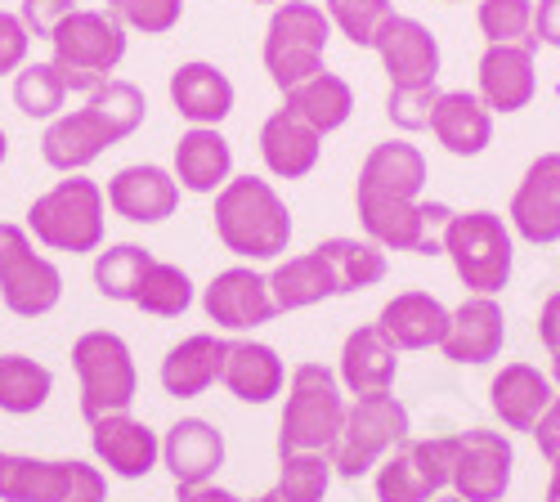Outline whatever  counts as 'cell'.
<instances>
[{
  "label": "cell",
  "mask_w": 560,
  "mask_h": 502,
  "mask_svg": "<svg viewBox=\"0 0 560 502\" xmlns=\"http://www.w3.org/2000/svg\"><path fill=\"white\" fill-rule=\"evenodd\" d=\"M215 238L224 252H233L243 265H265V260H283L292 247V211L269 179L260 175H233L229 185L215 194Z\"/></svg>",
  "instance_id": "obj_2"
},
{
  "label": "cell",
  "mask_w": 560,
  "mask_h": 502,
  "mask_svg": "<svg viewBox=\"0 0 560 502\" xmlns=\"http://www.w3.org/2000/svg\"><path fill=\"white\" fill-rule=\"evenodd\" d=\"M506 346V314L498 296H466L448 310V332L440 341V354L457 369H485Z\"/></svg>",
  "instance_id": "obj_20"
},
{
  "label": "cell",
  "mask_w": 560,
  "mask_h": 502,
  "mask_svg": "<svg viewBox=\"0 0 560 502\" xmlns=\"http://www.w3.org/2000/svg\"><path fill=\"white\" fill-rule=\"evenodd\" d=\"M283 108H288L292 117H301L310 130L332 135V130H341V126L354 117V90H350L346 77H337V72L323 68L318 77H310V81H301V85L288 90Z\"/></svg>",
  "instance_id": "obj_34"
},
{
  "label": "cell",
  "mask_w": 560,
  "mask_h": 502,
  "mask_svg": "<svg viewBox=\"0 0 560 502\" xmlns=\"http://www.w3.org/2000/svg\"><path fill=\"white\" fill-rule=\"evenodd\" d=\"M23 230L32 234L36 247L45 252H68V256H90L104 247V230H108V198L95 179L85 175H68L59 185H50L45 194H36L27 202V220Z\"/></svg>",
  "instance_id": "obj_3"
},
{
  "label": "cell",
  "mask_w": 560,
  "mask_h": 502,
  "mask_svg": "<svg viewBox=\"0 0 560 502\" xmlns=\"http://www.w3.org/2000/svg\"><path fill=\"white\" fill-rule=\"evenodd\" d=\"M0 301L19 318H40L63 301V273L40 256L32 234L14 220H0Z\"/></svg>",
  "instance_id": "obj_11"
},
{
  "label": "cell",
  "mask_w": 560,
  "mask_h": 502,
  "mask_svg": "<svg viewBox=\"0 0 560 502\" xmlns=\"http://www.w3.org/2000/svg\"><path fill=\"white\" fill-rule=\"evenodd\" d=\"M476 23L489 45H538L534 40V0H480Z\"/></svg>",
  "instance_id": "obj_42"
},
{
  "label": "cell",
  "mask_w": 560,
  "mask_h": 502,
  "mask_svg": "<svg viewBox=\"0 0 560 502\" xmlns=\"http://www.w3.org/2000/svg\"><path fill=\"white\" fill-rule=\"evenodd\" d=\"M453 453H457V435H431V440L408 435L372 471V493H377V502H435L440 493H448Z\"/></svg>",
  "instance_id": "obj_12"
},
{
  "label": "cell",
  "mask_w": 560,
  "mask_h": 502,
  "mask_svg": "<svg viewBox=\"0 0 560 502\" xmlns=\"http://www.w3.org/2000/svg\"><path fill=\"white\" fill-rule=\"evenodd\" d=\"M171 175H175L179 194L215 198L233 179V149L220 135V126H189V130H184L175 140Z\"/></svg>",
  "instance_id": "obj_23"
},
{
  "label": "cell",
  "mask_w": 560,
  "mask_h": 502,
  "mask_svg": "<svg viewBox=\"0 0 560 502\" xmlns=\"http://www.w3.org/2000/svg\"><path fill=\"white\" fill-rule=\"evenodd\" d=\"M256 502H283V498H278V493H273V489H265V493H260V498H256Z\"/></svg>",
  "instance_id": "obj_55"
},
{
  "label": "cell",
  "mask_w": 560,
  "mask_h": 502,
  "mask_svg": "<svg viewBox=\"0 0 560 502\" xmlns=\"http://www.w3.org/2000/svg\"><path fill=\"white\" fill-rule=\"evenodd\" d=\"M354 189L395 194V198H422V189H427V153L417 144H408V140H386V144H377L363 157Z\"/></svg>",
  "instance_id": "obj_33"
},
{
  "label": "cell",
  "mask_w": 560,
  "mask_h": 502,
  "mask_svg": "<svg viewBox=\"0 0 560 502\" xmlns=\"http://www.w3.org/2000/svg\"><path fill=\"white\" fill-rule=\"evenodd\" d=\"M346 390L337 382V369L328 363H296L288 373V404L278 418V458L288 453H332L346 427Z\"/></svg>",
  "instance_id": "obj_4"
},
{
  "label": "cell",
  "mask_w": 560,
  "mask_h": 502,
  "mask_svg": "<svg viewBox=\"0 0 560 502\" xmlns=\"http://www.w3.org/2000/svg\"><path fill=\"white\" fill-rule=\"evenodd\" d=\"M224 350L229 341L215 337V332H194L175 341L166 354H162V369H158V382L171 399H198L207 395L220 373H224Z\"/></svg>",
  "instance_id": "obj_29"
},
{
  "label": "cell",
  "mask_w": 560,
  "mask_h": 502,
  "mask_svg": "<svg viewBox=\"0 0 560 502\" xmlns=\"http://www.w3.org/2000/svg\"><path fill=\"white\" fill-rule=\"evenodd\" d=\"M444 256L453 260L466 296H498L511 283V269H516V234H511L506 215L489 207L453 211L444 230Z\"/></svg>",
  "instance_id": "obj_5"
},
{
  "label": "cell",
  "mask_w": 560,
  "mask_h": 502,
  "mask_svg": "<svg viewBox=\"0 0 560 502\" xmlns=\"http://www.w3.org/2000/svg\"><path fill=\"white\" fill-rule=\"evenodd\" d=\"M5 157H10V135L0 130V166H5Z\"/></svg>",
  "instance_id": "obj_54"
},
{
  "label": "cell",
  "mask_w": 560,
  "mask_h": 502,
  "mask_svg": "<svg viewBox=\"0 0 560 502\" xmlns=\"http://www.w3.org/2000/svg\"><path fill=\"white\" fill-rule=\"evenodd\" d=\"M68 81L55 63H23L14 72V108L32 121H55L68 104Z\"/></svg>",
  "instance_id": "obj_38"
},
{
  "label": "cell",
  "mask_w": 560,
  "mask_h": 502,
  "mask_svg": "<svg viewBox=\"0 0 560 502\" xmlns=\"http://www.w3.org/2000/svg\"><path fill=\"white\" fill-rule=\"evenodd\" d=\"M538 341L547 354H560V292H551L538 310Z\"/></svg>",
  "instance_id": "obj_49"
},
{
  "label": "cell",
  "mask_w": 560,
  "mask_h": 502,
  "mask_svg": "<svg viewBox=\"0 0 560 502\" xmlns=\"http://www.w3.org/2000/svg\"><path fill=\"white\" fill-rule=\"evenodd\" d=\"M72 10H77V0H23V5H19V19H23V27H27L32 36H45V40H50V32H55Z\"/></svg>",
  "instance_id": "obj_46"
},
{
  "label": "cell",
  "mask_w": 560,
  "mask_h": 502,
  "mask_svg": "<svg viewBox=\"0 0 560 502\" xmlns=\"http://www.w3.org/2000/svg\"><path fill=\"white\" fill-rule=\"evenodd\" d=\"M529 435L538 440V453H542L547 463H551L556 453H560V390H556V399L547 404V413L538 418V427H534Z\"/></svg>",
  "instance_id": "obj_47"
},
{
  "label": "cell",
  "mask_w": 560,
  "mask_h": 502,
  "mask_svg": "<svg viewBox=\"0 0 560 502\" xmlns=\"http://www.w3.org/2000/svg\"><path fill=\"white\" fill-rule=\"evenodd\" d=\"M538 45H485L476 68V95L498 117H511L534 104L538 95Z\"/></svg>",
  "instance_id": "obj_19"
},
{
  "label": "cell",
  "mask_w": 560,
  "mask_h": 502,
  "mask_svg": "<svg viewBox=\"0 0 560 502\" xmlns=\"http://www.w3.org/2000/svg\"><path fill=\"white\" fill-rule=\"evenodd\" d=\"M547 502H560V453L551 458V476H547Z\"/></svg>",
  "instance_id": "obj_52"
},
{
  "label": "cell",
  "mask_w": 560,
  "mask_h": 502,
  "mask_svg": "<svg viewBox=\"0 0 560 502\" xmlns=\"http://www.w3.org/2000/svg\"><path fill=\"white\" fill-rule=\"evenodd\" d=\"M90 453H95L100 471L117 480H144L162 467V435L135 413H108L90 422Z\"/></svg>",
  "instance_id": "obj_17"
},
{
  "label": "cell",
  "mask_w": 560,
  "mask_h": 502,
  "mask_svg": "<svg viewBox=\"0 0 560 502\" xmlns=\"http://www.w3.org/2000/svg\"><path fill=\"white\" fill-rule=\"evenodd\" d=\"M332 458L328 453H288L278 458V485L273 493L283 502H323L332 489Z\"/></svg>",
  "instance_id": "obj_40"
},
{
  "label": "cell",
  "mask_w": 560,
  "mask_h": 502,
  "mask_svg": "<svg viewBox=\"0 0 560 502\" xmlns=\"http://www.w3.org/2000/svg\"><path fill=\"white\" fill-rule=\"evenodd\" d=\"M354 211L363 224V238L382 252H412V256H444V230L453 220L448 202L427 198H395L354 189Z\"/></svg>",
  "instance_id": "obj_9"
},
{
  "label": "cell",
  "mask_w": 560,
  "mask_h": 502,
  "mask_svg": "<svg viewBox=\"0 0 560 502\" xmlns=\"http://www.w3.org/2000/svg\"><path fill=\"white\" fill-rule=\"evenodd\" d=\"M68 502H108V480H104V485H90V489H81V493H72Z\"/></svg>",
  "instance_id": "obj_51"
},
{
  "label": "cell",
  "mask_w": 560,
  "mask_h": 502,
  "mask_svg": "<svg viewBox=\"0 0 560 502\" xmlns=\"http://www.w3.org/2000/svg\"><path fill=\"white\" fill-rule=\"evenodd\" d=\"M149 100L135 81L108 77L95 95H85L81 108H63L55 121H45L40 135V157L59 175H85V166H95L108 149L144 126Z\"/></svg>",
  "instance_id": "obj_1"
},
{
  "label": "cell",
  "mask_w": 560,
  "mask_h": 502,
  "mask_svg": "<svg viewBox=\"0 0 560 502\" xmlns=\"http://www.w3.org/2000/svg\"><path fill=\"white\" fill-rule=\"evenodd\" d=\"M202 310L220 332H233V337H252L256 328L278 318V305L269 296V273H260L256 265L220 269L202 288Z\"/></svg>",
  "instance_id": "obj_14"
},
{
  "label": "cell",
  "mask_w": 560,
  "mask_h": 502,
  "mask_svg": "<svg viewBox=\"0 0 560 502\" xmlns=\"http://www.w3.org/2000/svg\"><path fill=\"white\" fill-rule=\"evenodd\" d=\"M153 260L158 256L149 247H139V243H108V247L95 252V269H90V279H95V288H100L104 301L130 305Z\"/></svg>",
  "instance_id": "obj_37"
},
{
  "label": "cell",
  "mask_w": 560,
  "mask_h": 502,
  "mask_svg": "<svg viewBox=\"0 0 560 502\" xmlns=\"http://www.w3.org/2000/svg\"><path fill=\"white\" fill-rule=\"evenodd\" d=\"M121 59H126V27L108 10H72L50 32V63L63 72L72 95H95L121 68Z\"/></svg>",
  "instance_id": "obj_6"
},
{
  "label": "cell",
  "mask_w": 560,
  "mask_h": 502,
  "mask_svg": "<svg viewBox=\"0 0 560 502\" xmlns=\"http://www.w3.org/2000/svg\"><path fill=\"white\" fill-rule=\"evenodd\" d=\"M108 476L77 458H32L0 448V502H68L72 493L104 485Z\"/></svg>",
  "instance_id": "obj_13"
},
{
  "label": "cell",
  "mask_w": 560,
  "mask_h": 502,
  "mask_svg": "<svg viewBox=\"0 0 560 502\" xmlns=\"http://www.w3.org/2000/svg\"><path fill=\"white\" fill-rule=\"evenodd\" d=\"M511 476H516V448L502 431H462L453 453L448 493L462 502H506Z\"/></svg>",
  "instance_id": "obj_15"
},
{
  "label": "cell",
  "mask_w": 560,
  "mask_h": 502,
  "mask_svg": "<svg viewBox=\"0 0 560 502\" xmlns=\"http://www.w3.org/2000/svg\"><path fill=\"white\" fill-rule=\"evenodd\" d=\"M506 224L511 234L534 243V247H556L560 243V153H538L516 194L506 207Z\"/></svg>",
  "instance_id": "obj_16"
},
{
  "label": "cell",
  "mask_w": 560,
  "mask_h": 502,
  "mask_svg": "<svg viewBox=\"0 0 560 502\" xmlns=\"http://www.w3.org/2000/svg\"><path fill=\"white\" fill-rule=\"evenodd\" d=\"M412 435V418L399 395H359L346 408V427L341 440L332 444V471L341 480H359L382 467L386 453H395Z\"/></svg>",
  "instance_id": "obj_10"
},
{
  "label": "cell",
  "mask_w": 560,
  "mask_h": 502,
  "mask_svg": "<svg viewBox=\"0 0 560 502\" xmlns=\"http://www.w3.org/2000/svg\"><path fill=\"white\" fill-rule=\"evenodd\" d=\"M260 162L273 179H305L318 157H323V135L310 130L301 117H292L288 108H273L260 121Z\"/></svg>",
  "instance_id": "obj_31"
},
{
  "label": "cell",
  "mask_w": 560,
  "mask_h": 502,
  "mask_svg": "<svg viewBox=\"0 0 560 502\" xmlns=\"http://www.w3.org/2000/svg\"><path fill=\"white\" fill-rule=\"evenodd\" d=\"M314 252L328 260L332 279H337V296L368 292V288H377L390 273L386 252L377 243H368V238H323Z\"/></svg>",
  "instance_id": "obj_35"
},
{
  "label": "cell",
  "mask_w": 560,
  "mask_h": 502,
  "mask_svg": "<svg viewBox=\"0 0 560 502\" xmlns=\"http://www.w3.org/2000/svg\"><path fill=\"white\" fill-rule=\"evenodd\" d=\"M431 135L453 157H480L493 144V113L480 104L476 90H440Z\"/></svg>",
  "instance_id": "obj_30"
},
{
  "label": "cell",
  "mask_w": 560,
  "mask_h": 502,
  "mask_svg": "<svg viewBox=\"0 0 560 502\" xmlns=\"http://www.w3.org/2000/svg\"><path fill=\"white\" fill-rule=\"evenodd\" d=\"M166 95H171V108L189 126H220L233 113L238 90H233V81L224 77V68H215L207 59H189L171 72Z\"/></svg>",
  "instance_id": "obj_26"
},
{
  "label": "cell",
  "mask_w": 560,
  "mask_h": 502,
  "mask_svg": "<svg viewBox=\"0 0 560 502\" xmlns=\"http://www.w3.org/2000/svg\"><path fill=\"white\" fill-rule=\"evenodd\" d=\"M72 373L81 395V418L100 422L108 413H130L139 395V369L121 332L90 328L72 341Z\"/></svg>",
  "instance_id": "obj_8"
},
{
  "label": "cell",
  "mask_w": 560,
  "mask_h": 502,
  "mask_svg": "<svg viewBox=\"0 0 560 502\" xmlns=\"http://www.w3.org/2000/svg\"><path fill=\"white\" fill-rule=\"evenodd\" d=\"M175 502H247V498H238L233 489H224V485H189V489H175Z\"/></svg>",
  "instance_id": "obj_50"
},
{
  "label": "cell",
  "mask_w": 560,
  "mask_h": 502,
  "mask_svg": "<svg viewBox=\"0 0 560 502\" xmlns=\"http://www.w3.org/2000/svg\"><path fill=\"white\" fill-rule=\"evenodd\" d=\"M256 5H283V0H256Z\"/></svg>",
  "instance_id": "obj_57"
},
{
  "label": "cell",
  "mask_w": 560,
  "mask_h": 502,
  "mask_svg": "<svg viewBox=\"0 0 560 502\" xmlns=\"http://www.w3.org/2000/svg\"><path fill=\"white\" fill-rule=\"evenodd\" d=\"M130 305L153 314V318H179V314H189V305H194V279L171 260H153Z\"/></svg>",
  "instance_id": "obj_39"
},
{
  "label": "cell",
  "mask_w": 560,
  "mask_h": 502,
  "mask_svg": "<svg viewBox=\"0 0 560 502\" xmlns=\"http://www.w3.org/2000/svg\"><path fill=\"white\" fill-rule=\"evenodd\" d=\"M27 50H32V32L23 27V19L0 10V77H14L27 63Z\"/></svg>",
  "instance_id": "obj_45"
},
{
  "label": "cell",
  "mask_w": 560,
  "mask_h": 502,
  "mask_svg": "<svg viewBox=\"0 0 560 502\" xmlns=\"http://www.w3.org/2000/svg\"><path fill=\"white\" fill-rule=\"evenodd\" d=\"M372 50L382 59V72L390 77V90H422L440 81V40L422 19L390 14Z\"/></svg>",
  "instance_id": "obj_18"
},
{
  "label": "cell",
  "mask_w": 560,
  "mask_h": 502,
  "mask_svg": "<svg viewBox=\"0 0 560 502\" xmlns=\"http://www.w3.org/2000/svg\"><path fill=\"white\" fill-rule=\"evenodd\" d=\"M220 386L238 404H269L288 390V363L278 359L269 341L256 337H233L224 350V373Z\"/></svg>",
  "instance_id": "obj_25"
},
{
  "label": "cell",
  "mask_w": 560,
  "mask_h": 502,
  "mask_svg": "<svg viewBox=\"0 0 560 502\" xmlns=\"http://www.w3.org/2000/svg\"><path fill=\"white\" fill-rule=\"evenodd\" d=\"M377 328L390 337V346L399 354L404 350H440V341L448 332V305L422 288H408L382 305Z\"/></svg>",
  "instance_id": "obj_28"
},
{
  "label": "cell",
  "mask_w": 560,
  "mask_h": 502,
  "mask_svg": "<svg viewBox=\"0 0 560 502\" xmlns=\"http://www.w3.org/2000/svg\"><path fill=\"white\" fill-rule=\"evenodd\" d=\"M104 198H108V211L130 220V224H162L179 207V185H175V175L166 166L135 162V166H121L108 179Z\"/></svg>",
  "instance_id": "obj_21"
},
{
  "label": "cell",
  "mask_w": 560,
  "mask_h": 502,
  "mask_svg": "<svg viewBox=\"0 0 560 502\" xmlns=\"http://www.w3.org/2000/svg\"><path fill=\"white\" fill-rule=\"evenodd\" d=\"M323 14H328V23L350 45H359V50H372L395 10H390V0H323Z\"/></svg>",
  "instance_id": "obj_41"
},
{
  "label": "cell",
  "mask_w": 560,
  "mask_h": 502,
  "mask_svg": "<svg viewBox=\"0 0 560 502\" xmlns=\"http://www.w3.org/2000/svg\"><path fill=\"white\" fill-rule=\"evenodd\" d=\"M551 399H556V386L542 369H534V363H502L489 382V408L506 431L529 435Z\"/></svg>",
  "instance_id": "obj_27"
},
{
  "label": "cell",
  "mask_w": 560,
  "mask_h": 502,
  "mask_svg": "<svg viewBox=\"0 0 560 502\" xmlns=\"http://www.w3.org/2000/svg\"><path fill=\"white\" fill-rule=\"evenodd\" d=\"M547 377H551V386L560 390V354H551V373H547Z\"/></svg>",
  "instance_id": "obj_53"
},
{
  "label": "cell",
  "mask_w": 560,
  "mask_h": 502,
  "mask_svg": "<svg viewBox=\"0 0 560 502\" xmlns=\"http://www.w3.org/2000/svg\"><path fill=\"white\" fill-rule=\"evenodd\" d=\"M435 502H462V498H457V493H440Z\"/></svg>",
  "instance_id": "obj_56"
},
{
  "label": "cell",
  "mask_w": 560,
  "mask_h": 502,
  "mask_svg": "<svg viewBox=\"0 0 560 502\" xmlns=\"http://www.w3.org/2000/svg\"><path fill=\"white\" fill-rule=\"evenodd\" d=\"M224 431H215L207 418H179L162 435V467L171 471L175 489L211 485L224 467Z\"/></svg>",
  "instance_id": "obj_22"
},
{
  "label": "cell",
  "mask_w": 560,
  "mask_h": 502,
  "mask_svg": "<svg viewBox=\"0 0 560 502\" xmlns=\"http://www.w3.org/2000/svg\"><path fill=\"white\" fill-rule=\"evenodd\" d=\"M328 40H332V23L323 14V5H314V0H283V5H273L265 45H260L269 81L288 95L292 85L318 77L328 68L323 63L328 59Z\"/></svg>",
  "instance_id": "obj_7"
},
{
  "label": "cell",
  "mask_w": 560,
  "mask_h": 502,
  "mask_svg": "<svg viewBox=\"0 0 560 502\" xmlns=\"http://www.w3.org/2000/svg\"><path fill=\"white\" fill-rule=\"evenodd\" d=\"M534 40L560 50V0H534Z\"/></svg>",
  "instance_id": "obj_48"
},
{
  "label": "cell",
  "mask_w": 560,
  "mask_h": 502,
  "mask_svg": "<svg viewBox=\"0 0 560 502\" xmlns=\"http://www.w3.org/2000/svg\"><path fill=\"white\" fill-rule=\"evenodd\" d=\"M399 377V350L390 346V337L377 324H359L346 341H341V359H337V382L346 395H386L395 390Z\"/></svg>",
  "instance_id": "obj_24"
},
{
  "label": "cell",
  "mask_w": 560,
  "mask_h": 502,
  "mask_svg": "<svg viewBox=\"0 0 560 502\" xmlns=\"http://www.w3.org/2000/svg\"><path fill=\"white\" fill-rule=\"evenodd\" d=\"M440 100V85H422V90H390L386 95V117L399 135H422L431 130V113Z\"/></svg>",
  "instance_id": "obj_44"
},
{
  "label": "cell",
  "mask_w": 560,
  "mask_h": 502,
  "mask_svg": "<svg viewBox=\"0 0 560 502\" xmlns=\"http://www.w3.org/2000/svg\"><path fill=\"white\" fill-rule=\"evenodd\" d=\"M108 14L126 32H144V36H166L184 19V0H108Z\"/></svg>",
  "instance_id": "obj_43"
},
{
  "label": "cell",
  "mask_w": 560,
  "mask_h": 502,
  "mask_svg": "<svg viewBox=\"0 0 560 502\" xmlns=\"http://www.w3.org/2000/svg\"><path fill=\"white\" fill-rule=\"evenodd\" d=\"M269 296L278 305V314H296L310 305H323L337 296V279L328 260L318 252H301V256H283L269 269Z\"/></svg>",
  "instance_id": "obj_32"
},
{
  "label": "cell",
  "mask_w": 560,
  "mask_h": 502,
  "mask_svg": "<svg viewBox=\"0 0 560 502\" xmlns=\"http://www.w3.org/2000/svg\"><path fill=\"white\" fill-rule=\"evenodd\" d=\"M55 395V373L32 354H0V413L32 418Z\"/></svg>",
  "instance_id": "obj_36"
}]
</instances>
